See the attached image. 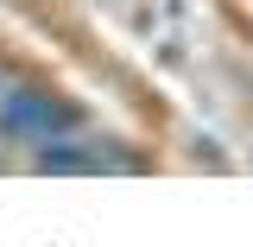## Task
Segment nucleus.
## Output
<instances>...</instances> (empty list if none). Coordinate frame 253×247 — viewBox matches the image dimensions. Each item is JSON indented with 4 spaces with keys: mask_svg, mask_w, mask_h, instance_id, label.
I'll return each mask as SVG.
<instances>
[{
    "mask_svg": "<svg viewBox=\"0 0 253 247\" xmlns=\"http://www.w3.org/2000/svg\"><path fill=\"white\" fill-rule=\"evenodd\" d=\"M83 127V108L76 101H57L44 89H19V95H0V133L6 140H26V146H51L63 133Z\"/></svg>",
    "mask_w": 253,
    "mask_h": 247,
    "instance_id": "obj_1",
    "label": "nucleus"
}]
</instances>
